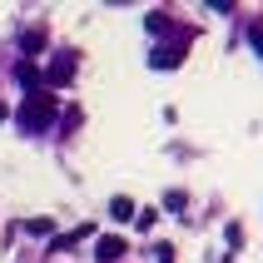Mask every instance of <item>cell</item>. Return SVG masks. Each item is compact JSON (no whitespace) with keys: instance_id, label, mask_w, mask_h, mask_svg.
<instances>
[{"instance_id":"1","label":"cell","mask_w":263,"mask_h":263,"mask_svg":"<svg viewBox=\"0 0 263 263\" xmlns=\"http://www.w3.org/2000/svg\"><path fill=\"white\" fill-rule=\"evenodd\" d=\"M55 115H60L55 95H50V89H30L25 100H20V109H15V124H20L25 134H45L50 124H55Z\"/></svg>"},{"instance_id":"2","label":"cell","mask_w":263,"mask_h":263,"mask_svg":"<svg viewBox=\"0 0 263 263\" xmlns=\"http://www.w3.org/2000/svg\"><path fill=\"white\" fill-rule=\"evenodd\" d=\"M149 65H154V70H179V65H184V40L154 50V55H149Z\"/></svg>"},{"instance_id":"3","label":"cell","mask_w":263,"mask_h":263,"mask_svg":"<svg viewBox=\"0 0 263 263\" xmlns=\"http://www.w3.org/2000/svg\"><path fill=\"white\" fill-rule=\"evenodd\" d=\"M124 253H129V249H124V238H119V234H104L100 243H95V258H100V263H119Z\"/></svg>"},{"instance_id":"4","label":"cell","mask_w":263,"mask_h":263,"mask_svg":"<svg viewBox=\"0 0 263 263\" xmlns=\"http://www.w3.org/2000/svg\"><path fill=\"white\" fill-rule=\"evenodd\" d=\"M70 74H74V55H55V65L45 70V85H65Z\"/></svg>"},{"instance_id":"5","label":"cell","mask_w":263,"mask_h":263,"mask_svg":"<svg viewBox=\"0 0 263 263\" xmlns=\"http://www.w3.org/2000/svg\"><path fill=\"white\" fill-rule=\"evenodd\" d=\"M109 214H115V223H129L139 209H134V199H124V194H115V204H109Z\"/></svg>"},{"instance_id":"6","label":"cell","mask_w":263,"mask_h":263,"mask_svg":"<svg viewBox=\"0 0 263 263\" xmlns=\"http://www.w3.org/2000/svg\"><path fill=\"white\" fill-rule=\"evenodd\" d=\"M85 234H89V223H80L74 234H55V238H50V249H55V253H70V249H74V238H85Z\"/></svg>"},{"instance_id":"7","label":"cell","mask_w":263,"mask_h":263,"mask_svg":"<svg viewBox=\"0 0 263 263\" xmlns=\"http://www.w3.org/2000/svg\"><path fill=\"white\" fill-rule=\"evenodd\" d=\"M25 234L30 238H55V223L50 219H25Z\"/></svg>"},{"instance_id":"8","label":"cell","mask_w":263,"mask_h":263,"mask_svg":"<svg viewBox=\"0 0 263 263\" xmlns=\"http://www.w3.org/2000/svg\"><path fill=\"white\" fill-rule=\"evenodd\" d=\"M15 74H20V85H30V89H35V85H40V80H45V74L35 70L30 60H20V70H15Z\"/></svg>"},{"instance_id":"9","label":"cell","mask_w":263,"mask_h":263,"mask_svg":"<svg viewBox=\"0 0 263 263\" xmlns=\"http://www.w3.org/2000/svg\"><path fill=\"white\" fill-rule=\"evenodd\" d=\"M249 45L258 50V60H263V20H253V25H249Z\"/></svg>"},{"instance_id":"10","label":"cell","mask_w":263,"mask_h":263,"mask_svg":"<svg viewBox=\"0 0 263 263\" xmlns=\"http://www.w3.org/2000/svg\"><path fill=\"white\" fill-rule=\"evenodd\" d=\"M144 25H149V35H169V15H149Z\"/></svg>"},{"instance_id":"11","label":"cell","mask_w":263,"mask_h":263,"mask_svg":"<svg viewBox=\"0 0 263 263\" xmlns=\"http://www.w3.org/2000/svg\"><path fill=\"white\" fill-rule=\"evenodd\" d=\"M40 45H45V25H35V30L25 35V50H40Z\"/></svg>"},{"instance_id":"12","label":"cell","mask_w":263,"mask_h":263,"mask_svg":"<svg viewBox=\"0 0 263 263\" xmlns=\"http://www.w3.org/2000/svg\"><path fill=\"white\" fill-rule=\"evenodd\" d=\"M0 119H10V104H5V100H0Z\"/></svg>"}]
</instances>
